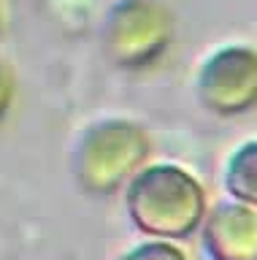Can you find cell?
I'll list each match as a JSON object with an SVG mask.
<instances>
[{
  "mask_svg": "<svg viewBox=\"0 0 257 260\" xmlns=\"http://www.w3.org/2000/svg\"><path fill=\"white\" fill-rule=\"evenodd\" d=\"M195 95L216 117H241L257 109V49L228 41L211 49L198 68Z\"/></svg>",
  "mask_w": 257,
  "mask_h": 260,
  "instance_id": "1",
  "label": "cell"
},
{
  "mask_svg": "<svg viewBox=\"0 0 257 260\" xmlns=\"http://www.w3.org/2000/svg\"><path fill=\"white\" fill-rule=\"evenodd\" d=\"M203 249L211 260H257V209L225 195L206 209Z\"/></svg>",
  "mask_w": 257,
  "mask_h": 260,
  "instance_id": "2",
  "label": "cell"
},
{
  "mask_svg": "<svg viewBox=\"0 0 257 260\" xmlns=\"http://www.w3.org/2000/svg\"><path fill=\"white\" fill-rule=\"evenodd\" d=\"M222 187L230 198L257 209V136L233 146L222 168Z\"/></svg>",
  "mask_w": 257,
  "mask_h": 260,
  "instance_id": "3",
  "label": "cell"
}]
</instances>
